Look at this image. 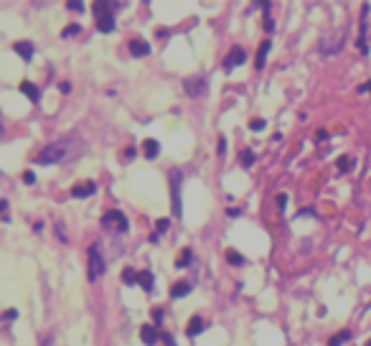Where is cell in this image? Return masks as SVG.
Masks as SVG:
<instances>
[{
    "label": "cell",
    "instance_id": "26",
    "mask_svg": "<svg viewBox=\"0 0 371 346\" xmlns=\"http://www.w3.org/2000/svg\"><path fill=\"white\" fill-rule=\"evenodd\" d=\"M79 31H82V26H76V23H74V26H66L61 36H74V33H79Z\"/></svg>",
    "mask_w": 371,
    "mask_h": 346
},
{
    "label": "cell",
    "instance_id": "5",
    "mask_svg": "<svg viewBox=\"0 0 371 346\" xmlns=\"http://www.w3.org/2000/svg\"><path fill=\"white\" fill-rule=\"evenodd\" d=\"M102 227L109 229V232H127L130 224H127V219L122 211H107V214L102 217Z\"/></svg>",
    "mask_w": 371,
    "mask_h": 346
},
{
    "label": "cell",
    "instance_id": "36",
    "mask_svg": "<svg viewBox=\"0 0 371 346\" xmlns=\"http://www.w3.org/2000/svg\"><path fill=\"white\" fill-rule=\"evenodd\" d=\"M366 346H371V339H369V341H366Z\"/></svg>",
    "mask_w": 371,
    "mask_h": 346
},
{
    "label": "cell",
    "instance_id": "6",
    "mask_svg": "<svg viewBox=\"0 0 371 346\" xmlns=\"http://www.w3.org/2000/svg\"><path fill=\"white\" fill-rule=\"evenodd\" d=\"M183 89L188 92V97H204L206 89H209V82L206 76H188V79H183Z\"/></svg>",
    "mask_w": 371,
    "mask_h": 346
},
{
    "label": "cell",
    "instance_id": "12",
    "mask_svg": "<svg viewBox=\"0 0 371 346\" xmlns=\"http://www.w3.org/2000/svg\"><path fill=\"white\" fill-rule=\"evenodd\" d=\"M13 49H16V54H18V56L23 59V61H31V59H33V43H31V41H18Z\"/></svg>",
    "mask_w": 371,
    "mask_h": 346
},
{
    "label": "cell",
    "instance_id": "15",
    "mask_svg": "<svg viewBox=\"0 0 371 346\" xmlns=\"http://www.w3.org/2000/svg\"><path fill=\"white\" fill-rule=\"evenodd\" d=\"M20 92H23L31 102H38V87L33 82H20Z\"/></svg>",
    "mask_w": 371,
    "mask_h": 346
},
{
    "label": "cell",
    "instance_id": "19",
    "mask_svg": "<svg viewBox=\"0 0 371 346\" xmlns=\"http://www.w3.org/2000/svg\"><path fill=\"white\" fill-rule=\"evenodd\" d=\"M191 257H194V252H191L188 247L181 250V255H178V260H176V267H188L191 265Z\"/></svg>",
    "mask_w": 371,
    "mask_h": 346
},
{
    "label": "cell",
    "instance_id": "34",
    "mask_svg": "<svg viewBox=\"0 0 371 346\" xmlns=\"http://www.w3.org/2000/svg\"><path fill=\"white\" fill-rule=\"evenodd\" d=\"M155 36H158V38H168V28H158V31H155Z\"/></svg>",
    "mask_w": 371,
    "mask_h": 346
},
{
    "label": "cell",
    "instance_id": "30",
    "mask_svg": "<svg viewBox=\"0 0 371 346\" xmlns=\"http://www.w3.org/2000/svg\"><path fill=\"white\" fill-rule=\"evenodd\" d=\"M160 339L165 341V346H176V341H173V336H171V333H160Z\"/></svg>",
    "mask_w": 371,
    "mask_h": 346
},
{
    "label": "cell",
    "instance_id": "28",
    "mask_svg": "<svg viewBox=\"0 0 371 346\" xmlns=\"http://www.w3.org/2000/svg\"><path fill=\"white\" fill-rule=\"evenodd\" d=\"M66 8H69V10H84V3H79V0H71V3H66Z\"/></svg>",
    "mask_w": 371,
    "mask_h": 346
},
{
    "label": "cell",
    "instance_id": "8",
    "mask_svg": "<svg viewBox=\"0 0 371 346\" xmlns=\"http://www.w3.org/2000/svg\"><path fill=\"white\" fill-rule=\"evenodd\" d=\"M127 49H130L132 56H148V54H150V43L142 41V38H130Z\"/></svg>",
    "mask_w": 371,
    "mask_h": 346
},
{
    "label": "cell",
    "instance_id": "16",
    "mask_svg": "<svg viewBox=\"0 0 371 346\" xmlns=\"http://www.w3.org/2000/svg\"><path fill=\"white\" fill-rule=\"evenodd\" d=\"M191 290H194V285H191V283H176L173 288H171V298H183V295H188L191 293Z\"/></svg>",
    "mask_w": 371,
    "mask_h": 346
},
{
    "label": "cell",
    "instance_id": "22",
    "mask_svg": "<svg viewBox=\"0 0 371 346\" xmlns=\"http://www.w3.org/2000/svg\"><path fill=\"white\" fill-rule=\"evenodd\" d=\"M239 161H242L244 168H249V165L254 163V153H252V150H242V153H239Z\"/></svg>",
    "mask_w": 371,
    "mask_h": 346
},
{
    "label": "cell",
    "instance_id": "32",
    "mask_svg": "<svg viewBox=\"0 0 371 346\" xmlns=\"http://www.w3.org/2000/svg\"><path fill=\"white\" fill-rule=\"evenodd\" d=\"M16 316H18V313H16V310H13V308H10V310H5V313H3V318H5V321H13Z\"/></svg>",
    "mask_w": 371,
    "mask_h": 346
},
{
    "label": "cell",
    "instance_id": "23",
    "mask_svg": "<svg viewBox=\"0 0 371 346\" xmlns=\"http://www.w3.org/2000/svg\"><path fill=\"white\" fill-rule=\"evenodd\" d=\"M227 260H229V265H234V267L244 265V257H242L239 252H227Z\"/></svg>",
    "mask_w": 371,
    "mask_h": 346
},
{
    "label": "cell",
    "instance_id": "33",
    "mask_svg": "<svg viewBox=\"0 0 371 346\" xmlns=\"http://www.w3.org/2000/svg\"><path fill=\"white\" fill-rule=\"evenodd\" d=\"M135 158V148H125V161H132Z\"/></svg>",
    "mask_w": 371,
    "mask_h": 346
},
{
    "label": "cell",
    "instance_id": "37",
    "mask_svg": "<svg viewBox=\"0 0 371 346\" xmlns=\"http://www.w3.org/2000/svg\"><path fill=\"white\" fill-rule=\"evenodd\" d=\"M366 87H369V89H371V82H369V84H366Z\"/></svg>",
    "mask_w": 371,
    "mask_h": 346
},
{
    "label": "cell",
    "instance_id": "24",
    "mask_svg": "<svg viewBox=\"0 0 371 346\" xmlns=\"http://www.w3.org/2000/svg\"><path fill=\"white\" fill-rule=\"evenodd\" d=\"M348 168H353V158H338V171H348Z\"/></svg>",
    "mask_w": 371,
    "mask_h": 346
},
{
    "label": "cell",
    "instance_id": "9",
    "mask_svg": "<svg viewBox=\"0 0 371 346\" xmlns=\"http://www.w3.org/2000/svg\"><path fill=\"white\" fill-rule=\"evenodd\" d=\"M94 191H97L94 181H84V183H76V186L71 188V196H74V199H87V196H92Z\"/></svg>",
    "mask_w": 371,
    "mask_h": 346
},
{
    "label": "cell",
    "instance_id": "27",
    "mask_svg": "<svg viewBox=\"0 0 371 346\" xmlns=\"http://www.w3.org/2000/svg\"><path fill=\"white\" fill-rule=\"evenodd\" d=\"M168 227H171V221H168V219H158V221H155V229H158V232H165Z\"/></svg>",
    "mask_w": 371,
    "mask_h": 346
},
{
    "label": "cell",
    "instance_id": "35",
    "mask_svg": "<svg viewBox=\"0 0 371 346\" xmlns=\"http://www.w3.org/2000/svg\"><path fill=\"white\" fill-rule=\"evenodd\" d=\"M224 150H227V143H224V138H221V140H219V153L224 155Z\"/></svg>",
    "mask_w": 371,
    "mask_h": 346
},
{
    "label": "cell",
    "instance_id": "7",
    "mask_svg": "<svg viewBox=\"0 0 371 346\" xmlns=\"http://www.w3.org/2000/svg\"><path fill=\"white\" fill-rule=\"evenodd\" d=\"M171 194H173V214L181 217V171H171Z\"/></svg>",
    "mask_w": 371,
    "mask_h": 346
},
{
    "label": "cell",
    "instance_id": "29",
    "mask_svg": "<svg viewBox=\"0 0 371 346\" xmlns=\"http://www.w3.org/2000/svg\"><path fill=\"white\" fill-rule=\"evenodd\" d=\"M249 127H252V130H262V127H265V120H252Z\"/></svg>",
    "mask_w": 371,
    "mask_h": 346
},
{
    "label": "cell",
    "instance_id": "13",
    "mask_svg": "<svg viewBox=\"0 0 371 346\" xmlns=\"http://www.w3.org/2000/svg\"><path fill=\"white\" fill-rule=\"evenodd\" d=\"M204 328H206V321L201 318V316H194V318L188 321V326H186V333H188V336H198Z\"/></svg>",
    "mask_w": 371,
    "mask_h": 346
},
{
    "label": "cell",
    "instance_id": "25",
    "mask_svg": "<svg viewBox=\"0 0 371 346\" xmlns=\"http://www.w3.org/2000/svg\"><path fill=\"white\" fill-rule=\"evenodd\" d=\"M163 318H165L163 308H153V321H155V326H160V323H163Z\"/></svg>",
    "mask_w": 371,
    "mask_h": 346
},
{
    "label": "cell",
    "instance_id": "17",
    "mask_svg": "<svg viewBox=\"0 0 371 346\" xmlns=\"http://www.w3.org/2000/svg\"><path fill=\"white\" fill-rule=\"evenodd\" d=\"M269 46H272L269 41H262V43H260V51H257V61H254V66H257V69H262V66H265V59H267V51H269Z\"/></svg>",
    "mask_w": 371,
    "mask_h": 346
},
{
    "label": "cell",
    "instance_id": "20",
    "mask_svg": "<svg viewBox=\"0 0 371 346\" xmlns=\"http://www.w3.org/2000/svg\"><path fill=\"white\" fill-rule=\"evenodd\" d=\"M348 339H351V331H338L336 336L328 341V346H341V344H346Z\"/></svg>",
    "mask_w": 371,
    "mask_h": 346
},
{
    "label": "cell",
    "instance_id": "2",
    "mask_svg": "<svg viewBox=\"0 0 371 346\" xmlns=\"http://www.w3.org/2000/svg\"><path fill=\"white\" fill-rule=\"evenodd\" d=\"M89 257H87V275H89V280H99V277L105 275V260H102V255H99V250L97 247H89Z\"/></svg>",
    "mask_w": 371,
    "mask_h": 346
},
{
    "label": "cell",
    "instance_id": "31",
    "mask_svg": "<svg viewBox=\"0 0 371 346\" xmlns=\"http://www.w3.org/2000/svg\"><path fill=\"white\" fill-rule=\"evenodd\" d=\"M23 181H26V183H28V186H31V183H33V181H36V176H33V173H31V171H26V173H23Z\"/></svg>",
    "mask_w": 371,
    "mask_h": 346
},
{
    "label": "cell",
    "instance_id": "21",
    "mask_svg": "<svg viewBox=\"0 0 371 346\" xmlns=\"http://www.w3.org/2000/svg\"><path fill=\"white\" fill-rule=\"evenodd\" d=\"M122 283H125V285H135V283H138V275H135L132 267H125V273H122Z\"/></svg>",
    "mask_w": 371,
    "mask_h": 346
},
{
    "label": "cell",
    "instance_id": "11",
    "mask_svg": "<svg viewBox=\"0 0 371 346\" xmlns=\"http://www.w3.org/2000/svg\"><path fill=\"white\" fill-rule=\"evenodd\" d=\"M158 153H160V145H158V140H153V138L142 140V155H145L148 161H155V158H158Z\"/></svg>",
    "mask_w": 371,
    "mask_h": 346
},
{
    "label": "cell",
    "instance_id": "3",
    "mask_svg": "<svg viewBox=\"0 0 371 346\" xmlns=\"http://www.w3.org/2000/svg\"><path fill=\"white\" fill-rule=\"evenodd\" d=\"M343 43H346V28H338V31H333L331 36L320 38V49L328 54V56H333V54H341Z\"/></svg>",
    "mask_w": 371,
    "mask_h": 346
},
{
    "label": "cell",
    "instance_id": "1",
    "mask_svg": "<svg viewBox=\"0 0 371 346\" xmlns=\"http://www.w3.org/2000/svg\"><path fill=\"white\" fill-rule=\"evenodd\" d=\"M87 153V143L82 138H61V140H56V143H49L46 148H41L36 153V158H33V163H38V165H53V163H71L76 161L79 155Z\"/></svg>",
    "mask_w": 371,
    "mask_h": 346
},
{
    "label": "cell",
    "instance_id": "10",
    "mask_svg": "<svg viewBox=\"0 0 371 346\" xmlns=\"http://www.w3.org/2000/svg\"><path fill=\"white\" fill-rule=\"evenodd\" d=\"M239 64H244V49L234 46V49L229 51V56L224 59V66H227V69H234V66H239Z\"/></svg>",
    "mask_w": 371,
    "mask_h": 346
},
{
    "label": "cell",
    "instance_id": "14",
    "mask_svg": "<svg viewBox=\"0 0 371 346\" xmlns=\"http://www.w3.org/2000/svg\"><path fill=\"white\" fill-rule=\"evenodd\" d=\"M140 339H142V344H145V346H153V344L158 341L160 336H158V331H155L153 326H142V328H140Z\"/></svg>",
    "mask_w": 371,
    "mask_h": 346
},
{
    "label": "cell",
    "instance_id": "18",
    "mask_svg": "<svg viewBox=\"0 0 371 346\" xmlns=\"http://www.w3.org/2000/svg\"><path fill=\"white\" fill-rule=\"evenodd\" d=\"M138 283L145 288V290H153V285H155V280H153V273H138Z\"/></svg>",
    "mask_w": 371,
    "mask_h": 346
},
{
    "label": "cell",
    "instance_id": "4",
    "mask_svg": "<svg viewBox=\"0 0 371 346\" xmlns=\"http://www.w3.org/2000/svg\"><path fill=\"white\" fill-rule=\"evenodd\" d=\"M94 16H97V28L102 33L115 31V13H109L107 3H94Z\"/></svg>",
    "mask_w": 371,
    "mask_h": 346
}]
</instances>
